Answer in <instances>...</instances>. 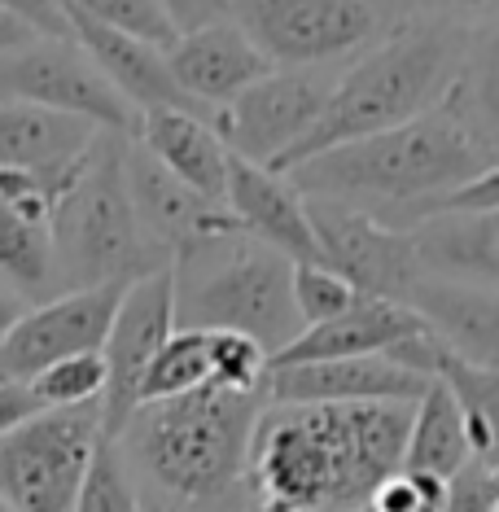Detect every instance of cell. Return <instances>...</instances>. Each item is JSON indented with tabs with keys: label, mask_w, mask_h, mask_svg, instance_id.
Segmentation results:
<instances>
[{
	"label": "cell",
	"mask_w": 499,
	"mask_h": 512,
	"mask_svg": "<svg viewBox=\"0 0 499 512\" xmlns=\"http://www.w3.org/2000/svg\"><path fill=\"white\" fill-rule=\"evenodd\" d=\"M443 106L469 132L486 167H499V27L469 36V49H464L456 84L447 88Z\"/></svg>",
	"instance_id": "cell-24"
},
{
	"label": "cell",
	"mask_w": 499,
	"mask_h": 512,
	"mask_svg": "<svg viewBox=\"0 0 499 512\" xmlns=\"http://www.w3.org/2000/svg\"><path fill=\"white\" fill-rule=\"evenodd\" d=\"M0 97L31 101V106L71 114L110 136L136 141L141 132V110H132L110 79L92 66V57L71 40L40 36L27 49L0 57Z\"/></svg>",
	"instance_id": "cell-9"
},
{
	"label": "cell",
	"mask_w": 499,
	"mask_h": 512,
	"mask_svg": "<svg viewBox=\"0 0 499 512\" xmlns=\"http://www.w3.org/2000/svg\"><path fill=\"white\" fill-rule=\"evenodd\" d=\"M206 351H211V386L259 394L268 381V351L241 333H206Z\"/></svg>",
	"instance_id": "cell-32"
},
{
	"label": "cell",
	"mask_w": 499,
	"mask_h": 512,
	"mask_svg": "<svg viewBox=\"0 0 499 512\" xmlns=\"http://www.w3.org/2000/svg\"><path fill=\"white\" fill-rule=\"evenodd\" d=\"M18 316H22V298H18L5 281H0V342L9 337V329L18 324Z\"/></svg>",
	"instance_id": "cell-39"
},
{
	"label": "cell",
	"mask_w": 499,
	"mask_h": 512,
	"mask_svg": "<svg viewBox=\"0 0 499 512\" xmlns=\"http://www.w3.org/2000/svg\"><path fill=\"white\" fill-rule=\"evenodd\" d=\"M473 460L469 451V429H464V412L443 381H434L421 403L412 407V429L408 447H403V473H425L438 482H451L464 464Z\"/></svg>",
	"instance_id": "cell-25"
},
{
	"label": "cell",
	"mask_w": 499,
	"mask_h": 512,
	"mask_svg": "<svg viewBox=\"0 0 499 512\" xmlns=\"http://www.w3.org/2000/svg\"><path fill=\"white\" fill-rule=\"evenodd\" d=\"M355 512H373V508H355Z\"/></svg>",
	"instance_id": "cell-41"
},
{
	"label": "cell",
	"mask_w": 499,
	"mask_h": 512,
	"mask_svg": "<svg viewBox=\"0 0 499 512\" xmlns=\"http://www.w3.org/2000/svg\"><path fill=\"white\" fill-rule=\"evenodd\" d=\"M44 407L31 394V386H18V381H0V438L14 434L18 425H27L31 416H40Z\"/></svg>",
	"instance_id": "cell-35"
},
{
	"label": "cell",
	"mask_w": 499,
	"mask_h": 512,
	"mask_svg": "<svg viewBox=\"0 0 499 512\" xmlns=\"http://www.w3.org/2000/svg\"><path fill=\"white\" fill-rule=\"evenodd\" d=\"M31 40H40V31L31 27L27 18H18L14 9H0V57H5V53H18V49H27Z\"/></svg>",
	"instance_id": "cell-37"
},
{
	"label": "cell",
	"mask_w": 499,
	"mask_h": 512,
	"mask_svg": "<svg viewBox=\"0 0 499 512\" xmlns=\"http://www.w3.org/2000/svg\"><path fill=\"white\" fill-rule=\"evenodd\" d=\"M482 171L486 162L473 149L469 132L447 106H438L394 132L324 149L285 171V180L303 197L355 206L381 224L408 232L429 215L438 197L456 193Z\"/></svg>",
	"instance_id": "cell-2"
},
{
	"label": "cell",
	"mask_w": 499,
	"mask_h": 512,
	"mask_svg": "<svg viewBox=\"0 0 499 512\" xmlns=\"http://www.w3.org/2000/svg\"><path fill=\"white\" fill-rule=\"evenodd\" d=\"M408 307L429 324V333L451 355H460L473 368L499 372V289L425 276L412 289Z\"/></svg>",
	"instance_id": "cell-21"
},
{
	"label": "cell",
	"mask_w": 499,
	"mask_h": 512,
	"mask_svg": "<svg viewBox=\"0 0 499 512\" xmlns=\"http://www.w3.org/2000/svg\"><path fill=\"white\" fill-rule=\"evenodd\" d=\"M101 127L31 101L0 97V171H31L44 180H71Z\"/></svg>",
	"instance_id": "cell-19"
},
{
	"label": "cell",
	"mask_w": 499,
	"mask_h": 512,
	"mask_svg": "<svg viewBox=\"0 0 499 512\" xmlns=\"http://www.w3.org/2000/svg\"><path fill=\"white\" fill-rule=\"evenodd\" d=\"M464 49H469V31L451 18L399 22L333 79L329 106H324L316 127L272 171L285 176L324 149L368 141V136L394 132V127L438 110L447 88L456 84Z\"/></svg>",
	"instance_id": "cell-3"
},
{
	"label": "cell",
	"mask_w": 499,
	"mask_h": 512,
	"mask_svg": "<svg viewBox=\"0 0 499 512\" xmlns=\"http://www.w3.org/2000/svg\"><path fill=\"white\" fill-rule=\"evenodd\" d=\"M416 403L263 407L246 482L259 512H355L403 469Z\"/></svg>",
	"instance_id": "cell-1"
},
{
	"label": "cell",
	"mask_w": 499,
	"mask_h": 512,
	"mask_svg": "<svg viewBox=\"0 0 499 512\" xmlns=\"http://www.w3.org/2000/svg\"><path fill=\"white\" fill-rule=\"evenodd\" d=\"M158 5L171 14V22L180 27V36H184V31L211 27V22L228 18V5H224V0H158Z\"/></svg>",
	"instance_id": "cell-36"
},
{
	"label": "cell",
	"mask_w": 499,
	"mask_h": 512,
	"mask_svg": "<svg viewBox=\"0 0 499 512\" xmlns=\"http://www.w3.org/2000/svg\"><path fill=\"white\" fill-rule=\"evenodd\" d=\"M27 386L40 399L44 412H53V407L101 403V394H106V359L101 355H71V359H62V364L44 368L36 381H27Z\"/></svg>",
	"instance_id": "cell-30"
},
{
	"label": "cell",
	"mask_w": 499,
	"mask_h": 512,
	"mask_svg": "<svg viewBox=\"0 0 499 512\" xmlns=\"http://www.w3.org/2000/svg\"><path fill=\"white\" fill-rule=\"evenodd\" d=\"M123 294L127 285L71 289V294H53L40 307L22 311L9 337L0 342V381L27 386L44 368L71 355H101Z\"/></svg>",
	"instance_id": "cell-13"
},
{
	"label": "cell",
	"mask_w": 499,
	"mask_h": 512,
	"mask_svg": "<svg viewBox=\"0 0 499 512\" xmlns=\"http://www.w3.org/2000/svg\"><path fill=\"white\" fill-rule=\"evenodd\" d=\"M167 66H171V79L180 84L184 97H189L193 106H202L206 114H219L246 88H254L259 79H268L276 71L232 18L184 31L167 49Z\"/></svg>",
	"instance_id": "cell-16"
},
{
	"label": "cell",
	"mask_w": 499,
	"mask_h": 512,
	"mask_svg": "<svg viewBox=\"0 0 499 512\" xmlns=\"http://www.w3.org/2000/svg\"><path fill=\"white\" fill-rule=\"evenodd\" d=\"M307 219L311 232H316L320 267L338 272L364 298H386L408 307L412 289L425 281L412 232L381 224V219L355 211V206L324 202V197H307Z\"/></svg>",
	"instance_id": "cell-10"
},
{
	"label": "cell",
	"mask_w": 499,
	"mask_h": 512,
	"mask_svg": "<svg viewBox=\"0 0 499 512\" xmlns=\"http://www.w3.org/2000/svg\"><path fill=\"white\" fill-rule=\"evenodd\" d=\"M176 276V329L241 333L263 351L281 355L298 333L294 263L241 228L197 241L171 263Z\"/></svg>",
	"instance_id": "cell-5"
},
{
	"label": "cell",
	"mask_w": 499,
	"mask_h": 512,
	"mask_svg": "<svg viewBox=\"0 0 499 512\" xmlns=\"http://www.w3.org/2000/svg\"><path fill=\"white\" fill-rule=\"evenodd\" d=\"M66 5L92 22H101V27L119 31V36L154 44V49H171L180 40V27L158 0H66Z\"/></svg>",
	"instance_id": "cell-29"
},
{
	"label": "cell",
	"mask_w": 499,
	"mask_h": 512,
	"mask_svg": "<svg viewBox=\"0 0 499 512\" xmlns=\"http://www.w3.org/2000/svg\"><path fill=\"white\" fill-rule=\"evenodd\" d=\"M460 211H499V167H486L482 176H473L469 184H460L456 193L438 197V202L429 206V215H460Z\"/></svg>",
	"instance_id": "cell-33"
},
{
	"label": "cell",
	"mask_w": 499,
	"mask_h": 512,
	"mask_svg": "<svg viewBox=\"0 0 499 512\" xmlns=\"http://www.w3.org/2000/svg\"><path fill=\"white\" fill-rule=\"evenodd\" d=\"M162 512H176V508H162Z\"/></svg>",
	"instance_id": "cell-42"
},
{
	"label": "cell",
	"mask_w": 499,
	"mask_h": 512,
	"mask_svg": "<svg viewBox=\"0 0 499 512\" xmlns=\"http://www.w3.org/2000/svg\"><path fill=\"white\" fill-rule=\"evenodd\" d=\"M329 92L333 79L324 71H272L215 114V132L232 158L272 171L316 127Z\"/></svg>",
	"instance_id": "cell-12"
},
{
	"label": "cell",
	"mask_w": 499,
	"mask_h": 512,
	"mask_svg": "<svg viewBox=\"0 0 499 512\" xmlns=\"http://www.w3.org/2000/svg\"><path fill=\"white\" fill-rule=\"evenodd\" d=\"M364 298L355 285H346L338 272L320 263H294V307H298V320L303 329H316V324H329L346 316L355 302Z\"/></svg>",
	"instance_id": "cell-31"
},
{
	"label": "cell",
	"mask_w": 499,
	"mask_h": 512,
	"mask_svg": "<svg viewBox=\"0 0 499 512\" xmlns=\"http://www.w3.org/2000/svg\"><path fill=\"white\" fill-rule=\"evenodd\" d=\"M123 176H127V193H132L136 219H141V232L149 237V246L162 250L171 263H176L184 250H193L197 241L237 228V219L228 215V206L206 202L202 193H193L189 184H180L136 141L123 145Z\"/></svg>",
	"instance_id": "cell-15"
},
{
	"label": "cell",
	"mask_w": 499,
	"mask_h": 512,
	"mask_svg": "<svg viewBox=\"0 0 499 512\" xmlns=\"http://www.w3.org/2000/svg\"><path fill=\"white\" fill-rule=\"evenodd\" d=\"M0 281L14 285V294L53 298V241L49 228L18 219L0 202Z\"/></svg>",
	"instance_id": "cell-26"
},
{
	"label": "cell",
	"mask_w": 499,
	"mask_h": 512,
	"mask_svg": "<svg viewBox=\"0 0 499 512\" xmlns=\"http://www.w3.org/2000/svg\"><path fill=\"white\" fill-rule=\"evenodd\" d=\"M434 377L394 364L390 355L324 359V364L268 368L263 399L272 407H311V403H421Z\"/></svg>",
	"instance_id": "cell-14"
},
{
	"label": "cell",
	"mask_w": 499,
	"mask_h": 512,
	"mask_svg": "<svg viewBox=\"0 0 499 512\" xmlns=\"http://www.w3.org/2000/svg\"><path fill=\"white\" fill-rule=\"evenodd\" d=\"M250 512H259V508H250Z\"/></svg>",
	"instance_id": "cell-43"
},
{
	"label": "cell",
	"mask_w": 499,
	"mask_h": 512,
	"mask_svg": "<svg viewBox=\"0 0 499 512\" xmlns=\"http://www.w3.org/2000/svg\"><path fill=\"white\" fill-rule=\"evenodd\" d=\"M0 512H14V508H9V504H5V499H0Z\"/></svg>",
	"instance_id": "cell-40"
},
{
	"label": "cell",
	"mask_w": 499,
	"mask_h": 512,
	"mask_svg": "<svg viewBox=\"0 0 499 512\" xmlns=\"http://www.w3.org/2000/svg\"><path fill=\"white\" fill-rule=\"evenodd\" d=\"M171 333H176V276H171V267H162V272L127 285L119 311H114L110 337L101 346V359H106L101 434L106 438H119L136 416L141 381Z\"/></svg>",
	"instance_id": "cell-11"
},
{
	"label": "cell",
	"mask_w": 499,
	"mask_h": 512,
	"mask_svg": "<svg viewBox=\"0 0 499 512\" xmlns=\"http://www.w3.org/2000/svg\"><path fill=\"white\" fill-rule=\"evenodd\" d=\"M75 512H145L141 491H136V477H132V464L123 460V451L114 438L97 442V456H92L88 477H84V486H79Z\"/></svg>",
	"instance_id": "cell-28"
},
{
	"label": "cell",
	"mask_w": 499,
	"mask_h": 512,
	"mask_svg": "<svg viewBox=\"0 0 499 512\" xmlns=\"http://www.w3.org/2000/svg\"><path fill=\"white\" fill-rule=\"evenodd\" d=\"M408 232L425 276L482 289L499 285V211L429 215Z\"/></svg>",
	"instance_id": "cell-23"
},
{
	"label": "cell",
	"mask_w": 499,
	"mask_h": 512,
	"mask_svg": "<svg viewBox=\"0 0 499 512\" xmlns=\"http://www.w3.org/2000/svg\"><path fill=\"white\" fill-rule=\"evenodd\" d=\"M421 5L438 9L443 18H451V14H495L499 0H421Z\"/></svg>",
	"instance_id": "cell-38"
},
{
	"label": "cell",
	"mask_w": 499,
	"mask_h": 512,
	"mask_svg": "<svg viewBox=\"0 0 499 512\" xmlns=\"http://www.w3.org/2000/svg\"><path fill=\"white\" fill-rule=\"evenodd\" d=\"M123 136L101 132L88 149L84 167L75 171L71 189L62 193L49 224L53 241V294L97 285H132L154 276L171 259L149 246L136 219L132 193L123 176Z\"/></svg>",
	"instance_id": "cell-6"
},
{
	"label": "cell",
	"mask_w": 499,
	"mask_h": 512,
	"mask_svg": "<svg viewBox=\"0 0 499 512\" xmlns=\"http://www.w3.org/2000/svg\"><path fill=\"white\" fill-rule=\"evenodd\" d=\"M276 71H320L386 36L373 0H224Z\"/></svg>",
	"instance_id": "cell-8"
},
{
	"label": "cell",
	"mask_w": 499,
	"mask_h": 512,
	"mask_svg": "<svg viewBox=\"0 0 499 512\" xmlns=\"http://www.w3.org/2000/svg\"><path fill=\"white\" fill-rule=\"evenodd\" d=\"M136 145H141L158 167H167L180 184H189L206 202L224 206L232 154H228L224 136L215 132V119L184 114V110H149V114H141Z\"/></svg>",
	"instance_id": "cell-22"
},
{
	"label": "cell",
	"mask_w": 499,
	"mask_h": 512,
	"mask_svg": "<svg viewBox=\"0 0 499 512\" xmlns=\"http://www.w3.org/2000/svg\"><path fill=\"white\" fill-rule=\"evenodd\" d=\"M0 9H14L18 18H27L40 36L53 40H71V27H66V14L57 0H0Z\"/></svg>",
	"instance_id": "cell-34"
},
{
	"label": "cell",
	"mask_w": 499,
	"mask_h": 512,
	"mask_svg": "<svg viewBox=\"0 0 499 512\" xmlns=\"http://www.w3.org/2000/svg\"><path fill=\"white\" fill-rule=\"evenodd\" d=\"M202 386H211V351H206V333L202 329H176L145 372L141 407L180 399V394H193Z\"/></svg>",
	"instance_id": "cell-27"
},
{
	"label": "cell",
	"mask_w": 499,
	"mask_h": 512,
	"mask_svg": "<svg viewBox=\"0 0 499 512\" xmlns=\"http://www.w3.org/2000/svg\"><path fill=\"white\" fill-rule=\"evenodd\" d=\"M268 399L202 386L167 403H145L127 421L119 442L123 460L136 464L162 495L167 508H211L246 482L250 442Z\"/></svg>",
	"instance_id": "cell-4"
},
{
	"label": "cell",
	"mask_w": 499,
	"mask_h": 512,
	"mask_svg": "<svg viewBox=\"0 0 499 512\" xmlns=\"http://www.w3.org/2000/svg\"><path fill=\"white\" fill-rule=\"evenodd\" d=\"M224 206L246 237L272 246L276 254H285L289 263H320L316 232H311V219H307V197L285 176L232 158Z\"/></svg>",
	"instance_id": "cell-18"
},
{
	"label": "cell",
	"mask_w": 499,
	"mask_h": 512,
	"mask_svg": "<svg viewBox=\"0 0 499 512\" xmlns=\"http://www.w3.org/2000/svg\"><path fill=\"white\" fill-rule=\"evenodd\" d=\"M101 438V403L31 416L0 438V499L14 512H75Z\"/></svg>",
	"instance_id": "cell-7"
},
{
	"label": "cell",
	"mask_w": 499,
	"mask_h": 512,
	"mask_svg": "<svg viewBox=\"0 0 499 512\" xmlns=\"http://www.w3.org/2000/svg\"><path fill=\"white\" fill-rule=\"evenodd\" d=\"M429 333V324L403 302L386 298H359L346 316L303 329L281 355L268 359V368H294V364H324V359H359V355H390L394 346Z\"/></svg>",
	"instance_id": "cell-20"
},
{
	"label": "cell",
	"mask_w": 499,
	"mask_h": 512,
	"mask_svg": "<svg viewBox=\"0 0 499 512\" xmlns=\"http://www.w3.org/2000/svg\"><path fill=\"white\" fill-rule=\"evenodd\" d=\"M66 14V27H71L75 44L92 57L101 75L110 79V88L119 92L132 110H184V114H202V119H215L206 114L202 106H193L189 97L180 92V84L171 79V66H167V49H154L145 40H132V36H119V31L101 27V22L84 18L79 9H71L66 0H57Z\"/></svg>",
	"instance_id": "cell-17"
}]
</instances>
